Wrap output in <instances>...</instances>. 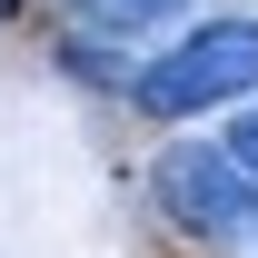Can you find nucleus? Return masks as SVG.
<instances>
[{
  "label": "nucleus",
  "mask_w": 258,
  "mask_h": 258,
  "mask_svg": "<svg viewBox=\"0 0 258 258\" xmlns=\"http://www.w3.org/2000/svg\"><path fill=\"white\" fill-rule=\"evenodd\" d=\"M0 10H10V0H0Z\"/></svg>",
  "instance_id": "obj_5"
},
{
  "label": "nucleus",
  "mask_w": 258,
  "mask_h": 258,
  "mask_svg": "<svg viewBox=\"0 0 258 258\" xmlns=\"http://www.w3.org/2000/svg\"><path fill=\"white\" fill-rule=\"evenodd\" d=\"M159 199H169V219L189 228L199 248H238L258 228V179L228 159V149H199V139L159 159Z\"/></svg>",
  "instance_id": "obj_2"
},
{
  "label": "nucleus",
  "mask_w": 258,
  "mask_h": 258,
  "mask_svg": "<svg viewBox=\"0 0 258 258\" xmlns=\"http://www.w3.org/2000/svg\"><path fill=\"white\" fill-rule=\"evenodd\" d=\"M169 10H189V0H90L99 30H149V20H169Z\"/></svg>",
  "instance_id": "obj_3"
},
{
  "label": "nucleus",
  "mask_w": 258,
  "mask_h": 258,
  "mask_svg": "<svg viewBox=\"0 0 258 258\" xmlns=\"http://www.w3.org/2000/svg\"><path fill=\"white\" fill-rule=\"evenodd\" d=\"M258 90V20H209L179 50L139 70V109L149 119H199V109H228V99Z\"/></svg>",
  "instance_id": "obj_1"
},
{
  "label": "nucleus",
  "mask_w": 258,
  "mask_h": 258,
  "mask_svg": "<svg viewBox=\"0 0 258 258\" xmlns=\"http://www.w3.org/2000/svg\"><path fill=\"white\" fill-rule=\"evenodd\" d=\"M219 149H228V159H238V169H248V179H258V109H248V119H238V129H228Z\"/></svg>",
  "instance_id": "obj_4"
}]
</instances>
